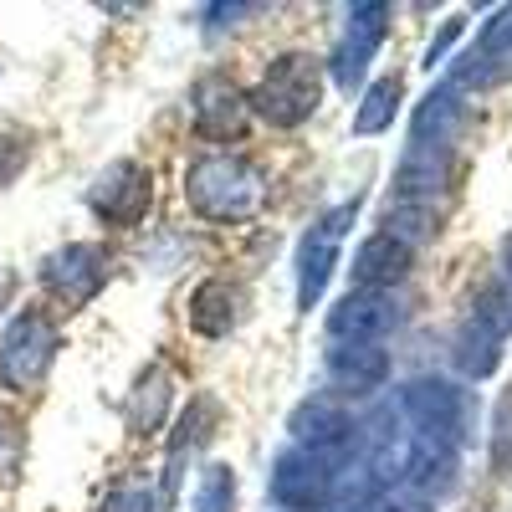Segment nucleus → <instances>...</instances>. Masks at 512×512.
Masks as SVG:
<instances>
[{
    "mask_svg": "<svg viewBox=\"0 0 512 512\" xmlns=\"http://www.w3.org/2000/svg\"><path fill=\"white\" fill-rule=\"evenodd\" d=\"M267 185H262V169L241 154H205L185 169V200L200 221H246L256 205H262Z\"/></svg>",
    "mask_w": 512,
    "mask_h": 512,
    "instance_id": "f257e3e1",
    "label": "nucleus"
},
{
    "mask_svg": "<svg viewBox=\"0 0 512 512\" xmlns=\"http://www.w3.org/2000/svg\"><path fill=\"white\" fill-rule=\"evenodd\" d=\"M246 103L262 113L272 128H297V123H308L318 113V103H323V72H318L313 57L287 52V57H277L262 72V82H256V93Z\"/></svg>",
    "mask_w": 512,
    "mask_h": 512,
    "instance_id": "f03ea898",
    "label": "nucleus"
},
{
    "mask_svg": "<svg viewBox=\"0 0 512 512\" xmlns=\"http://www.w3.org/2000/svg\"><path fill=\"white\" fill-rule=\"evenodd\" d=\"M400 405L420 425V436H431L441 446H461L472 436V395L451 379H410Z\"/></svg>",
    "mask_w": 512,
    "mask_h": 512,
    "instance_id": "7ed1b4c3",
    "label": "nucleus"
},
{
    "mask_svg": "<svg viewBox=\"0 0 512 512\" xmlns=\"http://www.w3.org/2000/svg\"><path fill=\"white\" fill-rule=\"evenodd\" d=\"M57 359V328L41 313H21L0 338V384L6 390H36Z\"/></svg>",
    "mask_w": 512,
    "mask_h": 512,
    "instance_id": "20e7f679",
    "label": "nucleus"
},
{
    "mask_svg": "<svg viewBox=\"0 0 512 512\" xmlns=\"http://www.w3.org/2000/svg\"><path fill=\"white\" fill-rule=\"evenodd\" d=\"M359 216V205H333L328 216L303 236V246H297V308L313 313L318 308V297L333 277V262H338V246H344L349 226Z\"/></svg>",
    "mask_w": 512,
    "mask_h": 512,
    "instance_id": "39448f33",
    "label": "nucleus"
},
{
    "mask_svg": "<svg viewBox=\"0 0 512 512\" xmlns=\"http://www.w3.org/2000/svg\"><path fill=\"white\" fill-rule=\"evenodd\" d=\"M41 282H47V292L57 297V303L88 308L93 297L103 292V282H108V251L93 246V241H72V246H62V251L47 256Z\"/></svg>",
    "mask_w": 512,
    "mask_h": 512,
    "instance_id": "423d86ee",
    "label": "nucleus"
},
{
    "mask_svg": "<svg viewBox=\"0 0 512 512\" xmlns=\"http://www.w3.org/2000/svg\"><path fill=\"white\" fill-rule=\"evenodd\" d=\"M149 200H154V180H149V169L134 164V159L108 164L103 175L93 180V190H88V205L98 210L108 226H139Z\"/></svg>",
    "mask_w": 512,
    "mask_h": 512,
    "instance_id": "0eeeda50",
    "label": "nucleus"
},
{
    "mask_svg": "<svg viewBox=\"0 0 512 512\" xmlns=\"http://www.w3.org/2000/svg\"><path fill=\"white\" fill-rule=\"evenodd\" d=\"M333 497V472L318 451H303L292 446L277 456L272 466V502L287 507V512H318L323 502Z\"/></svg>",
    "mask_w": 512,
    "mask_h": 512,
    "instance_id": "6e6552de",
    "label": "nucleus"
},
{
    "mask_svg": "<svg viewBox=\"0 0 512 512\" xmlns=\"http://www.w3.org/2000/svg\"><path fill=\"white\" fill-rule=\"evenodd\" d=\"M384 31H390V6L369 0V6H354V11H349L344 41H338V52H333V82H338L344 93H354V82L369 72Z\"/></svg>",
    "mask_w": 512,
    "mask_h": 512,
    "instance_id": "1a4fd4ad",
    "label": "nucleus"
},
{
    "mask_svg": "<svg viewBox=\"0 0 512 512\" xmlns=\"http://www.w3.org/2000/svg\"><path fill=\"white\" fill-rule=\"evenodd\" d=\"M395 323H400V308L384 292H349L344 303L328 313V328H333L338 344H379Z\"/></svg>",
    "mask_w": 512,
    "mask_h": 512,
    "instance_id": "9d476101",
    "label": "nucleus"
},
{
    "mask_svg": "<svg viewBox=\"0 0 512 512\" xmlns=\"http://www.w3.org/2000/svg\"><path fill=\"white\" fill-rule=\"evenodd\" d=\"M241 118H246V98L231 77H200L195 82V128L200 139L210 144H226L241 134Z\"/></svg>",
    "mask_w": 512,
    "mask_h": 512,
    "instance_id": "9b49d317",
    "label": "nucleus"
},
{
    "mask_svg": "<svg viewBox=\"0 0 512 512\" xmlns=\"http://www.w3.org/2000/svg\"><path fill=\"white\" fill-rule=\"evenodd\" d=\"M405 272H410V241L390 231H374L354 251V292H384V287L405 282Z\"/></svg>",
    "mask_w": 512,
    "mask_h": 512,
    "instance_id": "f8f14e48",
    "label": "nucleus"
},
{
    "mask_svg": "<svg viewBox=\"0 0 512 512\" xmlns=\"http://www.w3.org/2000/svg\"><path fill=\"white\" fill-rule=\"evenodd\" d=\"M292 436L303 441V451L313 446L323 456V451H338V446L354 436V420H349L344 405H333L328 395H318V400H303V405L292 410Z\"/></svg>",
    "mask_w": 512,
    "mask_h": 512,
    "instance_id": "ddd939ff",
    "label": "nucleus"
},
{
    "mask_svg": "<svg viewBox=\"0 0 512 512\" xmlns=\"http://www.w3.org/2000/svg\"><path fill=\"white\" fill-rule=\"evenodd\" d=\"M328 379L349 395H369L390 379V354L379 344H338L328 349Z\"/></svg>",
    "mask_w": 512,
    "mask_h": 512,
    "instance_id": "4468645a",
    "label": "nucleus"
},
{
    "mask_svg": "<svg viewBox=\"0 0 512 512\" xmlns=\"http://www.w3.org/2000/svg\"><path fill=\"white\" fill-rule=\"evenodd\" d=\"M210 425H216V400L210 395H195L190 400V410L180 415V425H175V436H169V461H164V497H159V507H169L175 502V492H180V466H185V451H195L205 436H210Z\"/></svg>",
    "mask_w": 512,
    "mask_h": 512,
    "instance_id": "2eb2a0df",
    "label": "nucleus"
},
{
    "mask_svg": "<svg viewBox=\"0 0 512 512\" xmlns=\"http://www.w3.org/2000/svg\"><path fill=\"white\" fill-rule=\"evenodd\" d=\"M466 103H461V88L456 82H441V88L425 93V103L415 108V123H410V144H425V149H446V139L456 134Z\"/></svg>",
    "mask_w": 512,
    "mask_h": 512,
    "instance_id": "dca6fc26",
    "label": "nucleus"
},
{
    "mask_svg": "<svg viewBox=\"0 0 512 512\" xmlns=\"http://www.w3.org/2000/svg\"><path fill=\"white\" fill-rule=\"evenodd\" d=\"M236 287L231 282H221V277H210V282H200L195 292H190V328L200 333V338H221V333H231L236 328Z\"/></svg>",
    "mask_w": 512,
    "mask_h": 512,
    "instance_id": "f3484780",
    "label": "nucleus"
},
{
    "mask_svg": "<svg viewBox=\"0 0 512 512\" xmlns=\"http://www.w3.org/2000/svg\"><path fill=\"white\" fill-rule=\"evenodd\" d=\"M456 472V456L451 446L431 441V436H410V456H405V482L415 492H446Z\"/></svg>",
    "mask_w": 512,
    "mask_h": 512,
    "instance_id": "a211bd4d",
    "label": "nucleus"
},
{
    "mask_svg": "<svg viewBox=\"0 0 512 512\" xmlns=\"http://www.w3.org/2000/svg\"><path fill=\"white\" fill-rule=\"evenodd\" d=\"M164 405H169V369H164V364H154V369H144V374H139L134 395H128V425H134V436L159 431Z\"/></svg>",
    "mask_w": 512,
    "mask_h": 512,
    "instance_id": "6ab92c4d",
    "label": "nucleus"
},
{
    "mask_svg": "<svg viewBox=\"0 0 512 512\" xmlns=\"http://www.w3.org/2000/svg\"><path fill=\"white\" fill-rule=\"evenodd\" d=\"M395 103H400V77H379L354 113V134H384L395 123Z\"/></svg>",
    "mask_w": 512,
    "mask_h": 512,
    "instance_id": "aec40b11",
    "label": "nucleus"
},
{
    "mask_svg": "<svg viewBox=\"0 0 512 512\" xmlns=\"http://www.w3.org/2000/svg\"><path fill=\"white\" fill-rule=\"evenodd\" d=\"M472 323L482 333H492L497 344L512 333V282H492L477 292V303H472Z\"/></svg>",
    "mask_w": 512,
    "mask_h": 512,
    "instance_id": "412c9836",
    "label": "nucleus"
},
{
    "mask_svg": "<svg viewBox=\"0 0 512 512\" xmlns=\"http://www.w3.org/2000/svg\"><path fill=\"white\" fill-rule=\"evenodd\" d=\"M456 364H461L466 379H487L497 369V338L482 333L477 323H466L461 338H456Z\"/></svg>",
    "mask_w": 512,
    "mask_h": 512,
    "instance_id": "4be33fe9",
    "label": "nucleus"
},
{
    "mask_svg": "<svg viewBox=\"0 0 512 512\" xmlns=\"http://www.w3.org/2000/svg\"><path fill=\"white\" fill-rule=\"evenodd\" d=\"M195 512H236V472H231L226 461H210L205 472H200Z\"/></svg>",
    "mask_w": 512,
    "mask_h": 512,
    "instance_id": "5701e85b",
    "label": "nucleus"
},
{
    "mask_svg": "<svg viewBox=\"0 0 512 512\" xmlns=\"http://www.w3.org/2000/svg\"><path fill=\"white\" fill-rule=\"evenodd\" d=\"M492 472H512V390L497 400V415H492Z\"/></svg>",
    "mask_w": 512,
    "mask_h": 512,
    "instance_id": "b1692460",
    "label": "nucleus"
},
{
    "mask_svg": "<svg viewBox=\"0 0 512 512\" xmlns=\"http://www.w3.org/2000/svg\"><path fill=\"white\" fill-rule=\"evenodd\" d=\"M477 52L487 57V62H497V57H512V6L507 11H497V21L482 31V41H477Z\"/></svg>",
    "mask_w": 512,
    "mask_h": 512,
    "instance_id": "393cba45",
    "label": "nucleus"
},
{
    "mask_svg": "<svg viewBox=\"0 0 512 512\" xmlns=\"http://www.w3.org/2000/svg\"><path fill=\"white\" fill-rule=\"evenodd\" d=\"M26 139L21 134H6V128H0V190H6L16 175H21V169H26Z\"/></svg>",
    "mask_w": 512,
    "mask_h": 512,
    "instance_id": "a878e982",
    "label": "nucleus"
},
{
    "mask_svg": "<svg viewBox=\"0 0 512 512\" xmlns=\"http://www.w3.org/2000/svg\"><path fill=\"white\" fill-rule=\"evenodd\" d=\"M154 502H149V492L144 487H118V492H108V502H103V512H149Z\"/></svg>",
    "mask_w": 512,
    "mask_h": 512,
    "instance_id": "bb28decb",
    "label": "nucleus"
},
{
    "mask_svg": "<svg viewBox=\"0 0 512 512\" xmlns=\"http://www.w3.org/2000/svg\"><path fill=\"white\" fill-rule=\"evenodd\" d=\"M461 26H466V21H461V16H451V21H446V26H441V36H436V41H431V52H425V67H436V62H441V57H446V52H451V41H456V36H461Z\"/></svg>",
    "mask_w": 512,
    "mask_h": 512,
    "instance_id": "cd10ccee",
    "label": "nucleus"
},
{
    "mask_svg": "<svg viewBox=\"0 0 512 512\" xmlns=\"http://www.w3.org/2000/svg\"><path fill=\"white\" fill-rule=\"evenodd\" d=\"M384 512H431V507H425V502H390Z\"/></svg>",
    "mask_w": 512,
    "mask_h": 512,
    "instance_id": "c85d7f7f",
    "label": "nucleus"
},
{
    "mask_svg": "<svg viewBox=\"0 0 512 512\" xmlns=\"http://www.w3.org/2000/svg\"><path fill=\"white\" fill-rule=\"evenodd\" d=\"M507 277H512V236H507Z\"/></svg>",
    "mask_w": 512,
    "mask_h": 512,
    "instance_id": "c756f323",
    "label": "nucleus"
}]
</instances>
